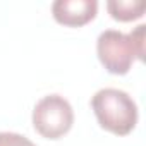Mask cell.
<instances>
[{
  "instance_id": "8992f818",
  "label": "cell",
  "mask_w": 146,
  "mask_h": 146,
  "mask_svg": "<svg viewBox=\"0 0 146 146\" xmlns=\"http://www.w3.org/2000/svg\"><path fill=\"white\" fill-rule=\"evenodd\" d=\"M0 146H36L26 136L17 132H0Z\"/></svg>"
},
{
  "instance_id": "277c9868",
  "label": "cell",
  "mask_w": 146,
  "mask_h": 146,
  "mask_svg": "<svg viewBox=\"0 0 146 146\" xmlns=\"http://www.w3.org/2000/svg\"><path fill=\"white\" fill-rule=\"evenodd\" d=\"M96 0H55L52 4V14L58 24L69 28H79L96 17Z\"/></svg>"
},
{
  "instance_id": "5b68a950",
  "label": "cell",
  "mask_w": 146,
  "mask_h": 146,
  "mask_svg": "<svg viewBox=\"0 0 146 146\" xmlns=\"http://www.w3.org/2000/svg\"><path fill=\"white\" fill-rule=\"evenodd\" d=\"M107 9L115 21L129 23L143 17L146 5L144 2H139V0H108Z\"/></svg>"
},
{
  "instance_id": "3957f363",
  "label": "cell",
  "mask_w": 146,
  "mask_h": 146,
  "mask_svg": "<svg viewBox=\"0 0 146 146\" xmlns=\"http://www.w3.org/2000/svg\"><path fill=\"white\" fill-rule=\"evenodd\" d=\"M74 124V110L60 95L43 96L33 108V125L46 139H58Z\"/></svg>"
},
{
  "instance_id": "7a4b0ae2",
  "label": "cell",
  "mask_w": 146,
  "mask_h": 146,
  "mask_svg": "<svg viewBox=\"0 0 146 146\" xmlns=\"http://www.w3.org/2000/svg\"><path fill=\"white\" fill-rule=\"evenodd\" d=\"M91 108L98 124L115 136H127L137 124V105L122 90L103 88L96 91L91 98Z\"/></svg>"
},
{
  "instance_id": "6da1fadb",
  "label": "cell",
  "mask_w": 146,
  "mask_h": 146,
  "mask_svg": "<svg viewBox=\"0 0 146 146\" xmlns=\"http://www.w3.org/2000/svg\"><path fill=\"white\" fill-rule=\"evenodd\" d=\"M144 24H139L129 35L117 29L103 31L96 40V53L102 65L110 74L124 76L131 70L136 58L144 60Z\"/></svg>"
}]
</instances>
